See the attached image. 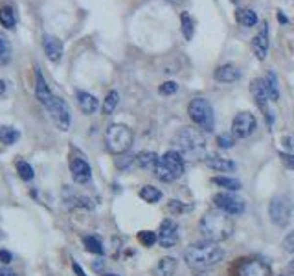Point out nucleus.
<instances>
[{
  "mask_svg": "<svg viewBox=\"0 0 294 276\" xmlns=\"http://www.w3.org/2000/svg\"><path fill=\"white\" fill-rule=\"evenodd\" d=\"M223 258H225L223 249L215 241H208V239L189 245L184 253L186 263L195 271H206V269L215 267L217 263L223 261Z\"/></svg>",
  "mask_w": 294,
  "mask_h": 276,
  "instance_id": "obj_1",
  "label": "nucleus"
},
{
  "mask_svg": "<svg viewBox=\"0 0 294 276\" xmlns=\"http://www.w3.org/2000/svg\"><path fill=\"white\" fill-rule=\"evenodd\" d=\"M199 229L203 232V236L208 241H225L232 236L234 232V221L230 219V215L225 212H208L203 215V219L199 223Z\"/></svg>",
  "mask_w": 294,
  "mask_h": 276,
  "instance_id": "obj_2",
  "label": "nucleus"
},
{
  "mask_svg": "<svg viewBox=\"0 0 294 276\" xmlns=\"http://www.w3.org/2000/svg\"><path fill=\"white\" fill-rule=\"evenodd\" d=\"M173 144L182 157H197L206 146V138L199 129L184 127L175 135Z\"/></svg>",
  "mask_w": 294,
  "mask_h": 276,
  "instance_id": "obj_3",
  "label": "nucleus"
},
{
  "mask_svg": "<svg viewBox=\"0 0 294 276\" xmlns=\"http://www.w3.org/2000/svg\"><path fill=\"white\" fill-rule=\"evenodd\" d=\"M184 168H186L184 157H182L179 151L171 149V151H167V153L160 159L157 168L153 169V171H155L157 179H160L162 183H173V181H177V179L182 177Z\"/></svg>",
  "mask_w": 294,
  "mask_h": 276,
  "instance_id": "obj_4",
  "label": "nucleus"
},
{
  "mask_svg": "<svg viewBox=\"0 0 294 276\" xmlns=\"http://www.w3.org/2000/svg\"><path fill=\"white\" fill-rule=\"evenodd\" d=\"M133 131L123 123H113L105 133V147L109 153L123 155L133 146Z\"/></svg>",
  "mask_w": 294,
  "mask_h": 276,
  "instance_id": "obj_5",
  "label": "nucleus"
},
{
  "mask_svg": "<svg viewBox=\"0 0 294 276\" xmlns=\"http://www.w3.org/2000/svg\"><path fill=\"white\" fill-rule=\"evenodd\" d=\"M188 115L191 118V122L206 133H211L215 129V115H213V107L208 100L193 98L188 105Z\"/></svg>",
  "mask_w": 294,
  "mask_h": 276,
  "instance_id": "obj_6",
  "label": "nucleus"
},
{
  "mask_svg": "<svg viewBox=\"0 0 294 276\" xmlns=\"http://www.w3.org/2000/svg\"><path fill=\"white\" fill-rule=\"evenodd\" d=\"M293 215V201L287 195H274L269 203V217L274 225L287 227Z\"/></svg>",
  "mask_w": 294,
  "mask_h": 276,
  "instance_id": "obj_7",
  "label": "nucleus"
},
{
  "mask_svg": "<svg viewBox=\"0 0 294 276\" xmlns=\"http://www.w3.org/2000/svg\"><path fill=\"white\" fill-rule=\"evenodd\" d=\"M45 107L48 109V113L52 116L53 123H55L61 131L70 129V122H72V118H70V109H68V105L61 100V98L52 96Z\"/></svg>",
  "mask_w": 294,
  "mask_h": 276,
  "instance_id": "obj_8",
  "label": "nucleus"
},
{
  "mask_svg": "<svg viewBox=\"0 0 294 276\" xmlns=\"http://www.w3.org/2000/svg\"><path fill=\"white\" fill-rule=\"evenodd\" d=\"M213 205L228 215H241L245 212V201L232 195V193H215Z\"/></svg>",
  "mask_w": 294,
  "mask_h": 276,
  "instance_id": "obj_9",
  "label": "nucleus"
},
{
  "mask_svg": "<svg viewBox=\"0 0 294 276\" xmlns=\"http://www.w3.org/2000/svg\"><path fill=\"white\" fill-rule=\"evenodd\" d=\"M257 127V120L252 113H239L235 115L234 123H232V135L234 138H247L250 137Z\"/></svg>",
  "mask_w": 294,
  "mask_h": 276,
  "instance_id": "obj_10",
  "label": "nucleus"
},
{
  "mask_svg": "<svg viewBox=\"0 0 294 276\" xmlns=\"http://www.w3.org/2000/svg\"><path fill=\"white\" fill-rule=\"evenodd\" d=\"M157 241L164 249H171L179 243V225L173 219H164L157 234Z\"/></svg>",
  "mask_w": 294,
  "mask_h": 276,
  "instance_id": "obj_11",
  "label": "nucleus"
},
{
  "mask_svg": "<svg viewBox=\"0 0 294 276\" xmlns=\"http://www.w3.org/2000/svg\"><path fill=\"white\" fill-rule=\"evenodd\" d=\"M250 91H252V96L256 100L257 107L263 111L265 118H267V123L269 127H272L274 123V118H272V113L267 107V101H269V94H267V87H265V79H254L252 85H250Z\"/></svg>",
  "mask_w": 294,
  "mask_h": 276,
  "instance_id": "obj_12",
  "label": "nucleus"
},
{
  "mask_svg": "<svg viewBox=\"0 0 294 276\" xmlns=\"http://www.w3.org/2000/svg\"><path fill=\"white\" fill-rule=\"evenodd\" d=\"M70 171H72L74 181L79 183V184H87L92 177L90 166H89V162L85 161L81 155H77V157H72V159H70Z\"/></svg>",
  "mask_w": 294,
  "mask_h": 276,
  "instance_id": "obj_13",
  "label": "nucleus"
},
{
  "mask_svg": "<svg viewBox=\"0 0 294 276\" xmlns=\"http://www.w3.org/2000/svg\"><path fill=\"white\" fill-rule=\"evenodd\" d=\"M252 50H254V54L259 61H263L267 57V52H269V26H267V21L261 23V30L252 41Z\"/></svg>",
  "mask_w": 294,
  "mask_h": 276,
  "instance_id": "obj_14",
  "label": "nucleus"
},
{
  "mask_svg": "<svg viewBox=\"0 0 294 276\" xmlns=\"http://www.w3.org/2000/svg\"><path fill=\"white\" fill-rule=\"evenodd\" d=\"M237 276H272L271 267L261 260H249L241 263Z\"/></svg>",
  "mask_w": 294,
  "mask_h": 276,
  "instance_id": "obj_15",
  "label": "nucleus"
},
{
  "mask_svg": "<svg viewBox=\"0 0 294 276\" xmlns=\"http://www.w3.org/2000/svg\"><path fill=\"white\" fill-rule=\"evenodd\" d=\"M43 50H45V54L48 55V59L53 63H57L61 59V55H63V41L57 39L55 35H45L43 37Z\"/></svg>",
  "mask_w": 294,
  "mask_h": 276,
  "instance_id": "obj_16",
  "label": "nucleus"
},
{
  "mask_svg": "<svg viewBox=\"0 0 294 276\" xmlns=\"http://www.w3.org/2000/svg\"><path fill=\"white\" fill-rule=\"evenodd\" d=\"M213 77H215V81H219V83H234V81H237L241 77V72L234 65H223V67H219L215 70Z\"/></svg>",
  "mask_w": 294,
  "mask_h": 276,
  "instance_id": "obj_17",
  "label": "nucleus"
},
{
  "mask_svg": "<svg viewBox=\"0 0 294 276\" xmlns=\"http://www.w3.org/2000/svg\"><path fill=\"white\" fill-rule=\"evenodd\" d=\"M204 164L213 171H234L235 169L234 162L225 159V157H219V155H206Z\"/></svg>",
  "mask_w": 294,
  "mask_h": 276,
  "instance_id": "obj_18",
  "label": "nucleus"
},
{
  "mask_svg": "<svg viewBox=\"0 0 294 276\" xmlns=\"http://www.w3.org/2000/svg\"><path fill=\"white\" fill-rule=\"evenodd\" d=\"M35 96H37V100L41 101L43 105H46L48 100L53 96L50 87H48V83L45 81V77H43V74H41L39 69H35Z\"/></svg>",
  "mask_w": 294,
  "mask_h": 276,
  "instance_id": "obj_19",
  "label": "nucleus"
},
{
  "mask_svg": "<svg viewBox=\"0 0 294 276\" xmlns=\"http://www.w3.org/2000/svg\"><path fill=\"white\" fill-rule=\"evenodd\" d=\"M77 103H79V107L85 115H94L99 107L98 98L89 94V92H77Z\"/></svg>",
  "mask_w": 294,
  "mask_h": 276,
  "instance_id": "obj_20",
  "label": "nucleus"
},
{
  "mask_svg": "<svg viewBox=\"0 0 294 276\" xmlns=\"http://www.w3.org/2000/svg\"><path fill=\"white\" fill-rule=\"evenodd\" d=\"M160 157L153 151H142L135 157V164H138L142 169H155L158 164Z\"/></svg>",
  "mask_w": 294,
  "mask_h": 276,
  "instance_id": "obj_21",
  "label": "nucleus"
},
{
  "mask_svg": "<svg viewBox=\"0 0 294 276\" xmlns=\"http://www.w3.org/2000/svg\"><path fill=\"white\" fill-rule=\"evenodd\" d=\"M175 271H177V260L167 256V258H162L158 261V265L155 267V275L157 276H173Z\"/></svg>",
  "mask_w": 294,
  "mask_h": 276,
  "instance_id": "obj_22",
  "label": "nucleus"
},
{
  "mask_svg": "<svg viewBox=\"0 0 294 276\" xmlns=\"http://www.w3.org/2000/svg\"><path fill=\"white\" fill-rule=\"evenodd\" d=\"M235 21L245 28H252V26L257 24V15L252 9H237L235 11Z\"/></svg>",
  "mask_w": 294,
  "mask_h": 276,
  "instance_id": "obj_23",
  "label": "nucleus"
},
{
  "mask_svg": "<svg viewBox=\"0 0 294 276\" xmlns=\"http://www.w3.org/2000/svg\"><path fill=\"white\" fill-rule=\"evenodd\" d=\"M265 87H267V94H269V100H278L279 91H278V79L274 76V72H269L265 77Z\"/></svg>",
  "mask_w": 294,
  "mask_h": 276,
  "instance_id": "obj_24",
  "label": "nucleus"
},
{
  "mask_svg": "<svg viewBox=\"0 0 294 276\" xmlns=\"http://www.w3.org/2000/svg\"><path fill=\"white\" fill-rule=\"evenodd\" d=\"M140 197H142L145 203H158L162 199V192H160L158 188H155V186H143L142 190H140Z\"/></svg>",
  "mask_w": 294,
  "mask_h": 276,
  "instance_id": "obj_25",
  "label": "nucleus"
},
{
  "mask_svg": "<svg viewBox=\"0 0 294 276\" xmlns=\"http://www.w3.org/2000/svg\"><path fill=\"white\" fill-rule=\"evenodd\" d=\"M83 245H85V249L92 254H98V256H103V254H105V249L101 245V241H99L98 238H94V236H87V238H83Z\"/></svg>",
  "mask_w": 294,
  "mask_h": 276,
  "instance_id": "obj_26",
  "label": "nucleus"
},
{
  "mask_svg": "<svg viewBox=\"0 0 294 276\" xmlns=\"http://www.w3.org/2000/svg\"><path fill=\"white\" fill-rule=\"evenodd\" d=\"M21 137V133L13 127H0V142L2 144H6V146H11V144H15L17 140Z\"/></svg>",
  "mask_w": 294,
  "mask_h": 276,
  "instance_id": "obj_27",
  "label": "nucleus"
},
{
  "mask_svg": "<svg viewBox=\"0 0 294 276\" xmlns=\"http://www.w3.org/2000/svg\"><path fill=\"white\" fill-rule=\"evenodd\" d=\"M213 183L221 186V188H226L230 192H237L241 190V183L237 179H230V177H213Z\"/></svg>",
  "mask_w": 294,
  "mask_h": 276,
  "instance_id": "obj_28",
  "label": "nucleus"
},
{
  "mask_svg": "<svg viewBox=\"0 0 294 276\" xmlns=\"http://www.w3.org/2000/svg\"><path fill=\"white\" fill-rule=\"evenodd\" d=\"M0 24L6 28V30H11L15 26V13L9 6H4L0 8Z\"/></svg>",
  "mask_w": 294,
  "mask_h": 276,
  "instance_id": "obj_29",
  "label": "nucleus"
},
{
  "mask_svg": "<svg viewBox=\"0 0 294 276\" xmlns=\"http://www.w3.org/2000/svg\"><path fill=\"white\" fill-rule=\"evenodd\" d=\"M181 23H182V33H184V37L191 41L193 39V31H195V23H193V19L189 13H182L181 15Z\"/></svg>",
  "mask_w": 294,
  "mask_h": 276,
  "instance_id": "obj_30",
  "label": "nucleus"
},
{
  "mask_svg": "<svg viewBox=\"0 0 294 276\" xmlns=\"http://www.w3.org/2000/svg\"><path fill=\"white\" fill-rule=\"evenodd\" d=\"M118 101H120V96H118V92L116 91H111L107 94L105 101H103V115H113L114 109L118 107Z\"/></svg>",
  "mask_w": 294,
  "mask_h": 276,
  "instance_id": "obj_31",
  "label": "nucleus"
},
{
  "mask_svg": "<svg viewBox=\"0 0 294 276\" xmlns=\"http://www.w3.org/2000/svg\"><path fill=\"white\" fill-rule=\"evenodd\" d=\"M15 166H17V171H19V177H21L23 181H31V179H33V175H35V173H33V168H31L26 161H17Z\"/></svg>",
  "mask_w": 294,
  "mask_h": 276,
  "instance_id": "obj_32",
  "label": "nucleus"
},
{
  "mask_svg": "<svg viewBox=\"0 0 294 276\" xmlns=\"http://www.w3.org/2000/svg\"><path fill=\"white\" fill-rule=\"evenodd\" d=\"M11 59V45L4 35H0V65L8 63Z\"/></svg>",
  "mask_w": 294,
  "mask_h": 276,
  "instance_id": "obj_33",
  "label": "nucleus"
},
{
  "mask_svg": "<svg viewBox=\"0 0 294 276\" xmlns=\"http://www.w3.org/2000/svg\"><path fill=\"white\" fill-rule=\"evenodd\" d=\"M138 241H140L143 247H153L157 243V234L151 232V230H142V232L138 234Z\"/></svg>",
  "mask_w": 294,
  "mask_h": 276,
  "instance_id": "obj_34",
  "label": "nucleus"
},
{
  "mask_svg": "<svg viewBox=\"0 0 294 276\" xmlns=\"http://www.w3.org/2000/svg\"><path fill=\"white\" fill-rule=\"evenodd\" d=\"M217 144H219V147H223V149H230V147H234V144H235L234 135H230V133H223V135H219Z\"/></svg>",
  "mask_w": 294,
  "mask_h": 276,
  "instance_id": "obj_35",
  "label": "nucleus"
},
{
  "mask_svg": "<svg viewBox=\"0 0 294 276\" xmlns=\"http://www.w3.org/2000/svg\"><path fill=\"white\" fill-rule=\"evenodd\" d=\"M177 89H179V85L175 83V81H166V83H162L158 87V92L162 96H171V94L177 92Z\"/></svg>",
  "mask_w": 294,
  "mask_h": 276,
  "instance_id": "obj_36",
  "label": "nucleus"
},
{
  "mask_svg": "<svg viewBox=\"0 0 294 276\" xmlns=\"http://www.w3.org/2000/svg\"><path fill=\"white\" fill-rule=\"evenodd\" d=\"M281 247H283V251H285L287 254H293L294 256V230H291L285 238H283Z\"/></svg>",
  "mask_w": 294,
  "mask_h": 276,
  "instance_id": "obj_37",
  "label": "nucleus"
},
{
  "mask_svg": "<svg viewBox=\"0 0 294 276\" xmlns=\"http://www.w3.org/2000/svg\"><path fill=\"white\" fill-rule=\"evenodd\" d=\"M189 208L191 207H184L181 201H169V212L171 214H182V212H186Z\"/></svg>",
  "mask_w": 294,
  "mask_h": 276,
  "instance_id": "obj_38",
  "label": "nucleus"
},
{
  "mask_svg": "<svg viewBox=\"0 0 294 276\" xmlns=\"http://www.w3.org/2000/svg\"><path fill=\"white\" fill-rule=\"evenodd\" d=\"M135 164V157H121V159H116V166L120 169H127Z\"/></svg>",
  "mask_w": 294,
  "mask_h": 276,
  "instance_id": "obj_39",
  "label": "nucleus"
},
{
  "mask_svg": "<svg viewBox=\"0 0 294 276\" xmlns=\"http://www.w3.org/2000/svg\"><path fill=\"white\" fill-rule=\"evenodd\" d=\"M279 157H281V161H283V164H285L289 169H294V155L293 153H279Z\"/></svg>",
  "mask_w": 294,
  "mask_h": 276,
  "instance_id": "obj_40",
  "label": "nucleus"
},
{
  "mask_svg": "<svg viewBox=\"0 0 294 276\" xmlns=\"http://www.w3.org/2000/svg\"><path fill=\"white\" fill-rule=\"evenodd\" d=\"M9 261H11V253L9 251H0V263L8 265Z\"/></svg>",
  "mask_w": 294,
  "mask_h": 276,
  "instance_id": "obj_41",
  "label": "nucleus"
},
{
  "mask_svg": "<svg viewBox=\"0 0 294 276\" xmlns=\"http://www.w3.org/2000/svg\"><path fill=\"white\" fill-rule=\"evenodd\" d=\"M72 267H74V273H76L77 276H87V275H85V271L81 269V265H79L77 261H74V263H72Z\"/></svg>",
  "mask_w": 294,
  "mask_h": 276,
  "instance_id": "obj_42",
  "label": "nucleus"
},
{
  "mask_svg": "<svg viewBox=\"0 0 294 276\" xmlns=\"http://www.w3.org/2000/svg\"><path fill=\"white\" fill-rule=\"evenodd\" d=\"M0 276H17L11 269H8V267H0Z\"/></svg>",
  "mask_w": 294,
  "mask_h": 276,
  "instance_id": "obj_43",
  "label": "nucleus"
},
{
  "mask_svg": "<svg viewBox=\"0 0 294 276\" xmlns=\"http://www.w3.org/2000/svg\"><path fill=\"white\" fill-rule=\"evenodd\" d=\"M4 92H6V83H4L2 79H0V96H2Z\"/></svg>",
  "mask_w": 294,
  "mask_h": 276,
  "instance_id": "obj_44",
  "label": "nucleus"
},
{
  "mask_svg": "<svg viewBox=\"0 0 294 276\" xmlns=\"http://www.w3.org/2000/svg\"><path fill=\"white\" fill-rule=\"evenodd\" d=\"M278 19H279V23H281V24H285V23H287L285 15H283V13H281V11H279V13H278Z\"/></svg>",
  "mask_w": 294,
  "mask_h": 276,
  "instance_id": "obj_45",
  "label": "nucleus"
},
{
  "mask_svg": "<svg viewBox=\"0 0 294 276\" xmlns=\"http://www.w3.org/2000/svg\"><path fill=\"white\" fill-rule=\"evenodd\" d=\"M101 267H103L101 261H96V263H94V271H101Z\"/></svg>",
  "mask_w": 294,
  "mask_h": 276,
  "instance_id": "obj_46",
  "label": "nucleus"
},
{
  "mask_svg": "<svg viewBox=\"0 0 294 276\" xmlns=\"http://www.w3.org/2000/svg\"><path fill=\"white\" fill-rule=\"evenodd\" d=\"M289 273H291V275L294 276V260L291 261V263H289Z\"/></svg>",
  "mask_w": 294,
  "mask_h": 276,
  "instance_id": "obj_47",
  "label": "nucleus"
},
{
  "mask_svg": "<svg viewBox=\"0 0 294 276\" xmlns=\"http://www.w3.org/2000/svg\"><path fill=\"white\" fill-rule=\"evenodd\" d=\"M169 2H173V4H182L184 0H169Z\"/></svg>",
  "mask_w": 294,
  "mask_h": 276,
  "instance_id": "obj_48",
  "label": "nucleus"
},
{
  "mask_svg": "<svg viewBox=\"0 0 294 276\" xmlns=\"http://www.w3.org/2000/svg\"><path fill=\"white\" fill-rule=\"evenodd\" d=\"M103 276H118V275H111V273H107V275H103Z\"/></svg>",
  "mask_w": 294,
  "mask_h": 276,
  "instance_id": "obj_49",
  "label": "nucleus"
},
{
  "mask_svg": "<svg viewBox=\"0 0 294 276\" xmlns=\"http://www.w3.org/2000/svg\"><path fill=\"white\" fill-rule=\"evenodd\" d=\"M279 276H285V275H279Z\"/></svg>",
  "mask_w": 294,
  "mask_h": 276,
  "instance_id": "obj_50",
  "label": "nucleus"
}]
</instances>
